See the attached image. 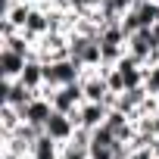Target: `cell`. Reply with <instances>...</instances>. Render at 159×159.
<instances>
[{"label": "cell", "instance_id": "6da1fadb", "mask_svg": "<svg viewBox=\"0 0 159 159\" xmlns=\"http://www.w3.org/2000/svg\"><path fill=\"white\" fill-rule=\"evenodd\" d=\"M81 75H84V66L72 56L44 62V84L47 88H62V84H72V81H81Z\"/></svg>", "mask_w": 159, "mask_h": 159}, {"label": "cell", "instance_id": "7a4b0ae2", "mask_svg": "<svg viewBox=\"0 0 159 159\" xmlns=\"http://www.w3.org/2000/svg\"><path fill=\"white\" fill-rule=\"evenodd\" d=\"M69 56L78 59L81 66H103L100 41L97 38H88V34H78V31L69 34Z\"/></svg>", "mask_w": 159, "mask_h": 159}, {"label": "cell", "instance_id": "3957f363", "mask_svg": "<svg viewBox=\"0 0 159 159\" xmlns=\"http://www.w3.org/2000/svg\"><path fill=\"white\" fill-rule=\"evenodd\" d=\"M72 119H75V125H84V128H100L103 122H106V116H109V106L106 103H91V100H84L81 106H78L75 112H69Z\"/></svg>", "mask_w": 159, "mask_h": 159}, {"label": "cell", "instance_id": "277c9868", "mask_svg": "<svg viewBox=\"0 0 159 159\" xmlns=\"http://www.w3.org/2000/svg\"><path fill=\"white\" fill-rule=\"evenodd\" d=\"M75 119L69 116V112H59V109H53V116L47 119V125H44V131L53 137V140H59V143H69L72 140V134H75Z\"/></svg>", "mask_w": 159, "mask_h": 159}, {"label": "cell", "instance_id": "5b68a950", "mask_svg": "<svg viewBox=\"0 0 159 159\" xmlns=\"http://www.w3.org/2000/svg\"><path fill=\"white\" fill-rule=\"evenodd\" d=\"M38 97H41V91L25 88L19 78H16V81H7V78H3V103H10V106L22 109V106H28V103H31V100H38Z\"/></svg>", "mask_w": 159, "mask_h": 159}, {"label": "cell", "instance_id": "8992f818", "mask_svg": "<svg viewBox=\"0 0 159 159\" xmlns=\"http://www.w3.org/2000/svg\"><path fill=\"white\" fill-rule=\"evenodd\" d=\"M19 112H22V119H25V122H31V125L44 128V125H47V119L53 116V103H50L47 97H38V100H31L28 106H22Z\"/></svg>", "mask_w": 159, "mask_h": 159}, {"label": "cell", "instance_id": "52a82bcc", "mask_svg": "<svg viewBox=\"0 0 159 159\" xmlns=\"http://www.w3.org/2000/svg\"><path fill=\"white\" fill-rule=\"evenodd\" d=\"M25 62H28V59H25L22 53L0 47V75H3L7 81H16V78L22 75V69H25Z\"/></svg>", "mask_w": 159, "mask_h": 159}, {"label": "cell", "instance_id": "ba28073f", "mask_svg": "<svg viewBox=\"0 0 159 159\" xmlns=\"http://www.w3.org/2000/svg\"><path fill=\"white\" fill-rule=\"evenodd\" d=\"M159 44L153 41V34H150V28H140V31H134L131 38H128V53H134L143 66H147V56L156 50Z\"/></svg>", "mask_w": 159, "mask_h": 159}, {"label": "cell", "instance_id": "9c48e42d", "mask_svg": "<svg viewBox=\"0 0 159 159\" xmlns=\"http://www.w3.org/2000/svg\"><path fill=\"white\" fill-rule=\"evenodd\" d=\"M19 81L25 88H31V91H41L44 88V62L41 59H28L25 69H22V75H19Z\"/></svg>", "mask_w": 159, "mask_h": 159}, {"label": "cell", "instance_id": "30bf717a", "mask_svg": "<svg viewBox=\"0 0 159 159\" xmlns=\"http://www.w3.org/2000/svg\"><path fill=\"white\" fill-rule=\"evenodd\" d=\"M31 7H34V3H13V7L3 13V19L22 31V28H25V22H28V13H31Z\"/></svg>", "mask_w": 159, "mask_h": 159}, {"label": "cell", "instance_id": "8fae6325", "mask_svg": "<svg viewBox=\"0 0 159 159\" xmlns=\"http://www.w3.org/2000/svg\"><path fill=\"white\" fill-rule=\"evenodd\" d=\"M22 122H25V119H22V112H19L16 106L3 103V119H0V134H10V131H16V128H19Z\"/></svg>", "mask_w": 159, "mask_h": 159}, {"label": "cell", "instance_id": "7c38bea8", "mask_svg": "<svg viewBox=\"0 0 159 159\" xmlns=\"http://www.w3.org/2000/svg\"><path fill=\"white\" fill-rule=\"evenodd\" d=\"M143 88L150 94H159V62L156 66H143Z\"/></svg>", "mask_w": 159, "mask_h": 159}, {"label": "cell", "instance_id": "4fadbf2b", "mask_svg": "<svg viewBox=\"0 0 159 159\" xmlns=\"http://www.w3.org/2000/svg\"><path fill=\"white\" fill-rule=\"evenodd\" d=\"M59 159H91L88 147H78V143H62V156Z\"/></svg>", "mask_w": 159, "mask_h": 159}, {"label": "cell", "instance_id": "5bb4252c", "mask_svg": "<svg viewBox=\"0 0 159 159\" xmlns=\"http://www.w3.org/2000/svg\"><path fill=\"white\" fill-rule=\"evenodd\" d=\"M88 156H91V159H112V147H109V143H97V140H91Z\"/></svg>", "mask_w": 159, "mask_h": 159}, {"label": "cell", "instance_id": "9a60e30c", "mask_svg": "<svg viewBox=\"0 0 159 159\" xmlns=\"http://www.w3.org/2000/svg\"><path fill=\"white\" fill-rule=\"evenodd\" d=\"M128 159H156V150L153 147H131V156Z\"/></svg>", "mask_w": 159, "mask_h": 159}, {"label": "cell", "instance_id": "2e32d148", "mask_svg": "<svg viewBox=\"0 0 159 159\" xmlns=\"http://www.w3.org/2000/svg\"><path fill=\"white\" fill-rule=\"evenodd\" d=\"M109 3H112V10H116L119 16H125V13H128L134 3H137V0H109Z\"/></svg>", "mask_w": 159, "mask_h": 159}, {"label": "cell", "instance_id": "e0dca14e", "mask_svg": "<svg viewBox=\"0 0 159 159\" xmlns=\"http://www.w3.org/2000/svg\"><path fill=\"white\" fill-rule=\"evenodd\" d=\"M147 122H150V131H153V134L159 137V109H156L153 116H147Z\"/></svg>", "mask_w": 159, "mask_h": 159}, {"label": "cell", "instance_id": "ac0fdd59", "mask_svg": "<svg viewBox=\"0 0 159 159\" xmlns=\"http://www.w3.org/2000/svg\"><path fill=\"white\" fill-rule=\"evenodd\" d=\"M150 34H153V41L159 44V22H156V25H150Z\"/></svg>", "mask_w": 159, "mask_h": 159}, {"label": "cell", "instance_id": "d6986e66", "mask_svg": "<svg viewBox=\"0 0 159 159\" xmlns=\"http://www.w3.org/2000/svg\"><path fill=\"white\" fill-rule=\"evenodd\" d=\"M16 3H34V0H16Z\"/></svg>", "mask_w": 159, "mask_h": 159}]
</instances>
